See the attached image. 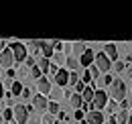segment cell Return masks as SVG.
I'll return each instance as SVG.
<instances>
[{"instance_id":"obj_19","label":"cell","mask_w":132,"mask_h":124,"mask_svg":"<svg viewBox=\"0 0 132 124\" xmlns=\"http://www.w3.org/2000/svg\"><path fill=\"white\" fill-rule=\"evenodd\" d=\"M22 90H24L22 83H20V81H14L12 88H10V94H12V96H22Z\"/></svg>"},{"instance_id":"obj_37","label":"cell","mask_w":132,"mask_h":124,"mask_svg":"<svg viewBox=\"0 0 132 124\" xmlns=\"http://www.w3.org/2000/svg\"><path fill=\"white\" fill-rule=\"evenodd\" d=\"M2 98H4V83L0 81V100H2Z\"/></svg>"},{"instance_id":"obj_15","label":"cell","mask_w":132,"mask_h":124,"mask_svg":"<svg viewBox=\"0 0 132 124\" xmlns=\"http://www.w3.org/2000/svg\"><path fill=\"white\" fill-rule=\"evenodd\" d=\"M69 104H71V108L81 110V106H83V98H81V94H73V96L69 98Z\"/></svg>"},{"instance_id":"obj_7","label":"cell","mask_w":132,"mask_h":124,"mask_svg":"<svg viewBox=\"0 0 132 124\" xmlns=\"http://www.w3.org/2000/svg\"><path fill=\"white\" fill-rule=\"evenodd\" d=\"M85 124H104V114L98 110H92L85 114Z\"/></svg>"},{"instance_id":"obj_13","label":"cell","mask_w":132,"mask_h":124,"mask_svg":"<svg viewBox=\"0 0 132 124\" xmlns=\"http://www.w3.org/2000/svg\"><path fill=\"white\" fill-rule=\"evenodd\" d=\"M94 96H96V90H94L92 86H85V90L81 92L83 104H92V102H94Z\"/></svg>"},{"instance_id":"obj_23","label":"cell","mask_w":132,"mask_h":124,"mask_svg":"<svg viewBox=\"0 0 132 124\" xmlns=\"http://www.w3.org/2000/svg\"><path fill=\"white\" fill-rule=\"evenodd\" d=\"M49 114H53V116H55V114H59V104H57V102H49Z\"/></svg>"},{"instance_id":"obj_25","label":"cell","mask_w":132,"mask_h":124,"mask_svg":"<svg viewBox=\"0 0 132 124\" xmlns=\"http://www.w3.org/2000/svg\"><path fill=\"white\" fill-rule=\"evenodd\" d=\"M89 81H92V73H89V69H85V71L81 73V83H85V86H87Z\"/></svg>"},{"instance_id":"obj_21","label":"cell","mask_w":132,"mask_h":124,"mask_svg":"<svg viewBox=\"0 0 132 124\" xmlns=\"http://www.w3.org/2000/svg\"><path fill=\"white\" fill-rule=\"evenodd\" d=\"M85 49H87L85 43H73V53H75V55H79V57L85 53Z\"/></svg>"},{"instance_id":"obj_22","label":"cell","mask_w":132,"mask_h":124,"mask_svg":"<svg viewBox=\"0 0 132 124\" xmlns=\"http://www.w3.org/2000/svg\"><path fill=\"white\" fill-rule=\"evenodd\" d=\"M79 81H81V79L77 75V71H71V73H69V83H71V86H77Z\"/></svg>"},{"instance_id":"obj_29","label":"cell","mask_w":132,"mask_h":124,"mask_svg":"<svg viewBox=\"0 0 132 124\" xmlns=\"http://www.w3.org/2000/svg\"><path fill=\"white\" fill-rule=\"evenodd\" d=\"M89 73H92V78H100V69L96 67V65H92V67H89Z\"/></svg>"},{"instance_id":"obj_1","label":"cell","mask_w":132,"mask_h":124,"mask_svg":"<svg viewBox=\"0 0 132 124\" xmlns=\"http://www.w3.org/2000/svg\"><path fill=\"white\" fill-rule=\"evenodd\" d=\"M110 96H112L114 102H124V98H126V83L122 79H114L112 86H110Z\"/></svg>"},{"instance_id":"obj_5","label":"cell","mask_w":132,"mask_h":124,"mask_svg":"<svg viewBox=\"0 0 132 124\" xmlns=\"http://www.w3.org/2000/svg\"><path fill=\"white\" fill-rule=\"evenodd\" d=\"M94 110H98V112H102V110L108 106V94L104 92V90H96V96H94Z\"/></svg>"},{"instance_id":"obj_3","label":"cell","mask_w":132,"mask_h":124,"mask_svg":"<svg viewBox=\"0 0 132 124\" xmlns=\"http://www.w3.org/2000/svg\"><path fill=\"white\" fill-rule=\"evenodd\" d=\"M12 63H14V53H12V49H10V47L2 49V51H0V65H2L4 69H12Z\"/></svg>"},{"instance_id":"obj_4","label":"cell","mask_w":132,"mask_h":124,"mask_svg":"<svg viewBox=\"0 0 132 124\" xmlns=\"http://www.w3.org/2000/svg\"><path fill=\"white\" fill-rule=\"evenodd\" d=\"M94 63H96V67H98L102 73H108L110 67H112V61L108 59V55H106L104 51H100L98 55H96V61H94Z\"/></svg>"},{"instance_id":"obj_2","label":"cell","mask_w":132,"mask_h":124,"mask_svg":"<svg viewBox=\"0 0 132 124\" xmlns=\"http://www.w3.org/2000/svg\"><path fill=\"white\" fill-rule=\"evenodd\" d=\"M10 49H12V53H14V61L22 63L27 61V45L24 43H18V41H12V45H10Z\"/></svg>"},{"instance_id":"obj_16","label":"cell","mask_w":132,"mask_h":124,"mask_svg":"<svg viewBox=\"0 0 132 124\" xmlns=\"http://www.w3.org/2000/svg\"><path fill=\"white\" fill-rule=\"evenodd\" d=\"M67 67L71 69V71H77L79 67H81V63H79V59H75V57H67Z\"/></svg>"},{"instance_id":"obj_24","label":"cell","mask_w":132,"mask_h":124,"mask_svg":"<svg viewBox=\"0 0 132 124\" xmlns=\"http://www.w3.org/2000/svg\"><path fill=\"white\" fill-rule=\"evenodd\" d=\"M31 73H33V78L37 79V81H39V79L43 78V71H41V69H39V65H35L33 69H31Z\"/></svg>"},{"instance_id":"obj_36","label":"cell","mask_w":132,"mask_h":124,"mask_svg":"<svg viewBox=\"0 0 132 124\" xmlns=\"http://www.w3.org/2000/svg\"><path fill=\"white\" fill-rule=\"evenodd\" d=\"M24 63H27L29 67H35V59H33V57H27V61H24Z\"/></svg>"},{"instance_id":"obj_9","label":"cell","mask_w":132,"mask_h":124,"mask_svg":"<svg viewBox=\"0 0 132 124\" xmlns=\"http://www.w3.org/2000/svg\"><path fill=\"white\" fill-rule=\"evenodd\" d=\"M33 108H35V110H47V108H49L47 98H45V96H41V94L33 96Z\"/></svg>"},{"instance_id":"obj_30","label":"cell","mask_w":132,"mask_h":124,"mask_svg":"<svg viewBox=\"0 0 132 124\" xmlns=\"http://www.w3.org/2000/svg\"><path fill=\"white\" fill-rule=\"evenodd\" d=\"M51 96H53V102L57 100V98H61V90L57 88V90H51Z\"/></svg>"},{"instance_id":"obj_40","label":"cell","mask_w":132,"mask_h":124,"mask_svg":"<svg viewBox=\"0 0 132 124\" xmlns=\"http://www.w3.org/2000/svg\"><path fill=\"white\" fill-rule=\"evenodd\" d=\"M2 120H4V116H2V114H0V124H4V122H2Z\"/></svg>"},{"instance_id":"obj_35","label":"cell","mask_w":132,"mask_h":124,"mask_svg":"<svg viewBox=\"0 0 132 124\" xmlns=\"http://www.w3.org/2000/svg\"><path fill=\"white\" fill-rule=\"evenodd\" d=\"M22 98H33V94H31L29 88H24V90H22Z\"/></svg>"},{"instance_id":"obj_27","label":"cell","mask_w":132,"mask_h":124,"mask_svg":"<svg viewBox=\"0 0 132 124\" xmlns=\"http://www.w3.org/2000/svg\"><path fill=\"white\" fill-rule=\"evenodd\" d=\"M55 120H53V114H45L43 118H41V124H53Z\"/></svg>"},{"instance_id":"obj_12","label":"cell","mask_w":132,"mask_h":124,"mask_svg":"<svg viewBox=\"0 0 132 124\" xmlns=\"http://www.w3.org/2000/svg\"><path fill=\"white\" fill-rule=\"evenodd\" d=\"M37 88H39V94L41 96H47V94H51V83L47 78H41L39 81H37Z\"/></svg>"},{"instance_id":"obj_28","label":"cell","mask_w":132,"mask_h":124,"mask_svg":"<svg viewBox=\"0 0 132 124\" xmlns=\"http://www.w3.org/2000/svg\"><path fill=\"white\" fill-rule=\"evenodd\" d=\"M112 81H114V78H112V75H108V73L104 75V79H100V83H106V86H112Z\"/></svg>"},{"instance_id":"obj_10","label":"cell","mask_w":132,"mask_h":124,"mask_svg":"<svg viewBox=\"0 0 132 124\" xmlns=\"http://www.w3.org/2000/svg\"><path fill=\"white\" fill-rule=\"evenodd\" d=\"M55 83H57L59 88L67 86V83H69V71H67V69H59V73L55 75Z\"/></svg>"},{"instance_id":"obj_20","label":"cell","mask_w":132,"mask_h":124,"mask_svg":"<svg viewBox=\"0 0 132 124\" xmlns=\"http://www.w3.org/2000/svg\"><path fill=\"white\" fill-rule=\"evenodd\" d=\"M53 61H55V65H65V63H67V55H63V53H55V55H53Z\"/></svg>"},{"instance_id":"obj_38","label":"cell","mask_w":132,"mask_h":124,"mask_svg":"<svg viewBox=\"0 0 132 124\" xmlns=\"http://www.w3.org/2000/svg\"><path fill=\"white\" fill-rule=\"evenodd\" d=\"M31 124H41V120H39V118H33V120H31Z\"/></svg>"},{"instance_id":"obj_8","label":"cell","mask_w":132,"mask_h":124,"mask_svg":"<svg viewBox=\"0 0 132 124\" xmlns=\"http://www.w3.org/2000/svg\"><path fill=\"white\" fill-rule=\"evenodd\" d=\"M94 61H96V53H94L92 49H85V53L79 57L81 67H92V63H94Z\"/></svg>"},{"instance_id":"obj_17","label":"cell","mask_w":132,"mask_h":124,"mask_svg":"<svg viewBox=\"0 0 132 124\" xmlns=\"http://www.w3.org/2000/svg\"><path fill=\"white\" fill-rule=\"evenodd\" d=\"M39 69H41L43 73H49V69H51V61H49V59H45V57H41V59H39Z\"/></svg>"},{"instance_id":"obj_34","label":"cell","mask_w":132,"mask_h":124,"mask_svg":"<svg viewBox=\"0 0 132 124\" xmlns=\"http://www.w3.org/2000/svg\"><path fill=\"white\" fill-rule=\"evenodd\" d=\"M14 75H16V71H14V69H6V78H8V79H12Z\"/></svg>"},{"instance_id":"obj_14","label":"cell","mask_w":132,"mask_h":124,"mask_svg":"<svg viewBox=\"0 0 132 124\" xmlns=\"http://www.w3.org/2000/svg\"><path fill=\"white\" fill-rule=\"evenodd\" d=\"M41 51H43V57H45V59H51V57L55 55V47H53V43H47V41H43Z\"/></svg>"},{"instance_id":"obj_32","label":"cell","mask_w":132,"mask_h":124,"mask_svg":"<svg viewBox=\"0 0 132 124\" xmlns=\"http://www.w3.org/2000/svg\"><path fill=\"white\" fill-rule=\"evenodd\" d=\"M75 120H83V110H75Z\"/></svg>"},{"instance_id":"obj_39","label":"cell","mask_w":132,"mask_h":124,"mask_svg":"<svg viewBox=\"0 0 132 124\" xmlns=\"http://www.w3.org/2000/svg\"><path fill=\"white\" fill-rule=\"evenodd\" d=\"M0 49H6V47H4V41H0Z\"/></svg>"},{"instance_id":"obj_42","label":"cell","mask_w":132,"mask_h":124,"mask_svg":"<svg viewBox=\"0 0 132 124\" xmlns=\"http://www.w3.org/2000/svg\"><path fill=\"white\" fill-rule=\"evenodd\" d=\"M0 75H2V73H0Z\"/></svg>"},{"instance_id":"obj_31","label":"cell","mask_w":132,"mask_h":124,"mask_svg":"<svg viewBox=\"0 0 132 124\" xmlns=\"http://www.w3.org/2000/svg\"><path fill=\"white\" fill-rule=\"evenodd\" d=\"M124 67H126V65H124L122 61H116V65H114V69H116V71H124Z\"/></svg>"},{"instance_id":"obj_33","label":"cell","mask_w":132,"mask_h":124,"mask_svg":"<svg viewBox=\"0 0 132 124\" xmlns=\"http://www.w3.org/2000/svg\"><path fill=\"white\" fill-rule=\"evenodd\" d=\"M106 108H108V112H110V114H114V112H116V102H112V104H108Z\"/></svg>"},{"instance_id":"obj_26","label":"cell","mask_w":132,"mask_h":124,"mask_svg":"<svg viewBox=\"0 0 132 124\" xmlns=\"http://www.w3.org/2000/svg\"><path fill=\"white\" fill-rule=\"evenodd\" d=\"M4 120H14V110H12V108L4 110Z\"/></svg>"},{"instance_id":"obj_6","label":"cell","mask_w":132,"mask_h":124,"mask_svg":"<svg viewBox=\"0 0 132 124\" xmlns=\"http://www.w3.org/2000/svg\"><path fill=\"white\" fill-rule=\"evenodd\" d=\"M12 110H14V122L16 124H24L27 120H29V110H27V106L16 104Z\"/></svg>"},{"instance_id":"obj_41","label":"cell","mask_w":132,"mask_h":124,"mask_svg":"<svg viewBox=\"0 0 132 124\" xmlns=\"http://www.w3.org/2000/svg\"><path fill=\"white\" fill-rule=\"evenodd\" d=\"M128 122H130V124H132V112H130V120H128Z\"/></svg>"},{"instance_id":"obj_18","label":"cell","mask_w":132,"mask_h":124,"mask_svg":"<svg viewBox=\"0 0 132 124\" xmlns=\"http://www.w3.org/2000/svg\"><path fill=\"white\" fill-rule=\"evenodd\" d=\"M130 120V114L126 112V110H122V112H118V116H116V122L118 124H126Z\"/></svg>"},{"instance_id":"obj_11","label":"cell","mask_w":132,"mask_h":124,"mask_svg":"<svg viewBox=\"0 0 132 124\" xmlns=\"http://www.w3.org/2000/svg\"><path fill=\"white\" fill-rule=\"evenodd\" d=\"M104 53L108 55V59L112 61H118V47L114 45V43H108V45H104Z\"/></svg>"}]
</instances>
